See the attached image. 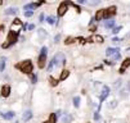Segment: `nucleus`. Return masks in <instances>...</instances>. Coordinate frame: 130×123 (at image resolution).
Wrapping results in <instances>:
<instances>
[{
	"mask_svg": "<svg viewBox=\"0 0 130 123\" xmlns=\"http://www.w3.org/2000/svg\"><path fill=\"white\" fill-rule=\"evenodd\" d=\"M17 68H19L21 72H23V73H26V74H31L32 73V69H34L31 60H23L22 63H19V64L17 66Z\"/></svg>",
	"mask_w": 130,
	"mask_h": 123,
	"instance_id": "f257e3e1",
	"label": "nucleus"
},
{
	"mask_svg": "<svg viewBox=\"0 0 130 123\" xmlns=\"http://www.w3.org/2000/svg\"><path fill=\"white\" fill-rule=\"evenodd\" d=\"M52 63H53L54 67H61V66H63L66 63V58H65V55L62 53H58V54H56V55L53 57Z\"/></svg>",
	"mask_w": 130,
	"mask_h": 123,
	"instance_id": "f03ea898",
	"label": "nucleus"
},
{
	"mask_svg": "<svg viewBox=\"0 0 130 123\" xmlns=\"http://www.w3.org/2000/svg\"><path fill=\"white\" fill-rule=\"evenodd\" d=\"M23 27V25H22V22H21V19H18V18H16L14 19V22L12 23V26H10V31L12 32H14V33H17L18 35V32H19V30Z\"/></svg>",
	"mask_w": 130,
	"mask_h": 123,
	"instance_id": "7ed1b4c3",
	"label": "nucleus"
},
{
	"mask_svg": "<svg viewBox=\"0 0 130 123\" xmlns=\"http://www.w3.org/2000/svg\"><path fill=\"white\" fill-rule=\"evenodd\" d=\"M67 9H68V4H67L66 1L61 3V5L58 7V16H59V17L65 16V14H66V12H67Z\"/></svg>",
	"mask_w": 130,
	"mask_h": 123,
	"instance_id": "20e7f679",
	"label": "nucleus"
},
{
	"mask_svg": "<svg viewBox=\"0 0 130 123\" xmlns=\"http://www.w3.org/2000/svg\"><path fill=\"white\" fill-rule=\"evenodd\" d=\"M116 14V7H110L108 9H106L104 12V19H107V18H111L112 16Z\"/></svg>",
	"mask_w": 130,
	"mask_h": 123,
	"instance_id": "39448f33",
	"label": "nucleus"
},
{
	"mask_svg": "<svg viewBox=\"0 0 130 123\" xmlns=\"http://www.w3.org/2000/svg\"><path fill=\"white\" fill-rule=\"evenodd\" d=\"M110 95V87L108 86H103V89H102V92H101V95H99V99L101 100H104L107 96Z\"/></svg>",
	"mask_w": 130,
	"mask_h": 123,
	"instance_id": "423d86ee",
	"label": "nucleus"
},
{
	"mask_svg": "<svg viewBox=\"0 0 130 123\" xmlns=\"http://www.w3.org/2000/svg\"><path fill=\"white\" fill-rule=\"evenodd\" d=\"M16 40H17V33H14V32H10L8 33V39H7V42L9 44V45H12V44H14L16 42Z\"/></svg>",
	"mask_w": 130,
	"mask_h": 123,
	"instance_id": "0eeeda50",
	"label": "nucleus"
},
{
	"mask_svg": "<svg viewBox=\"0 0 130 123\" xmlns=\"http://www.w3.org/2000/svg\"><path fill=\"white\" fill-rule=\"evenodd\" d=\"M45 63H46V55L40 54V55H39V60H37L39 68H44V67H45Z\"/></svg>",
	"mask_w": 130,
	"mask_h": 123,
	"instance_id": "6e6552de",
	"label": "nucleus"
},
{
	"mask_svg": "<svg viewBox=\"0 0 130 123\" xmlns=\"http://www.w3.org/2000/svg\"><path fill=\"white\" fill-rule=\"evenodd\" d=\"M9 94H10V86H8V85L3 86L1 87V96L3 98H8Z\"/></svg>",
	"mask_w": 130,
	"mask_h": 123,
	"instance_id": "1a4fd4ad",
	"label": "nucleus"
},
{
	"mask_svg": "<svg viewBox=\"0 0 130 123\" xmlns=\"http://www.w3.org/2000/svg\"><path fill=\"white\" fill-rule=\"evenodd\" d=\"M104 12H106V9H99V10H97L95 13V21H102V19H104Z\"/></svg>",
	"mask_w": 130,
	"mask_h": 123,
	"instance_id": "9d476101",
	"label": "nucleus"
},
{
	"mask_svg": "<svg viewBox=\"0 0 130 123\" xmlns=\"http://www.w3.org/2000/svg\"><path fill=\"white\" fill-rule=\"evenodd\" d=\"M129 67H130V58H126V59L122 62V66H121V68H120V73H124L125 69L129 68Z\"/></svg>",
	"mask_w": 130,
	"mask_h": 123,
	"instance_id": "9b49d317",
	"label": "nucleus"
},
{
	"mask_svg": "<svg viewBox=\"0 0 130 123\" xmlns=\"http://www.w3.org/2000/svg\"><path fill=\"white\" fill-rule=\"evenodd\" d=\"M0 115L4 119H12L14 117V112H7V113H0Z\"/></svg>",
	"mask_w": 130,
	"mask_h": 123,
	"instance_id": "f8f14e48",
	"label": "nucleus"
},
{
	"mask_svg": "<svg viewBox=\"0 0 130 123\" xmlns=\"http://www.w3.org/2000/svg\"><path fill=\"white\" fill-rule=\"evenodd\" d=\"M31 117H32V112H31V110H27V112L23 113V115H22V119L26 122V121L31 119Z\"/></svg>",
	"mask_w": 130,
	"mask_h": 123,
	"instance_id": "ddd939ff",
	"label": "nucleus"
},
{
	"mask_svg": "<svg viewBox=\"0 0 130 123\" xmlns=\"http://www.w3.org/2000/svg\"><path fill=\"white\" fill-rule=\"evenodd\" d=\"M117 50H119V49H113V48H108V49H107V50H106V57H112V55H113V54H115L116 51H117Z\"/></svg>",
	"mask_w": 130,
	"mask_h": 123,
	"instance_id": "4468645a",
	"label": "nucleus"
},
{
	"mask_svg": "<svg viewBox=\"0 0 130 123\" xmlns=\"http://www.w3.org/2000/svg\"><path fill=\"white\" fill-rule=\"evenodd\" d=\"M68 76H70V72L67 71V69H63V71L61 72V77H59V78H61V81H65Z\"/></svg>",
	"mask_w": 130,
	"mask_h": 123,
	"instance_id": "2eb2a0df",
	"label": "nucleus"
},
{
	"mask_svg": "<svg viewBox=\"0 0 130 123\" xmlns=\"http://www.w3.org/2000/svg\"><path fill=\"white\" fill-rule=\"evenodd\" d=\"M16 13H17V8H8L5 10L7 16H12V14H16Z\"/></svg>",
	"mask_w": 130,
	"mask_h": 123,
	"instance_id": "dca6fc26",
	"label": "nucleus"
},
{
	"mask_svg": "<svg viewBox=\"0 0 130 123\" xmlns=\"http://www.w3.org/2000/svg\"><path fill=\"white\" fill-rule=\"evenodd\" d=\"M120 58H121V54H120V51L117 50V51H116L113 55H112V63L113 62H117V60H120Z\"/></svg>",
	"mask_w": 130,
	"mask_h": 123,
	"instance_id": "f3484780",
	"label": "nucleus"
},
{
	"mask_svg": "<svg viewBox=\"0 0 130 123\" xmlns=\"http://www.w3.org/2000/svg\"><path fill=\"white\" fill-rule=\"evenodd\" d=\"M71 121H72V117L68 115V114H65L63 117H62V122L63 123H70Z\"/></svg>",
	"mask_w": 130,
	"mask_h": 123,
	"instance_id": "a211bd4d",
	"label": "nucleus"
},
{
	"mask_svg": "<svg viewBox=\"0 0 130 123\" xmlns=\"http://www.w3.org/2000/svg\"><path fill=\"white\" fill-rule=\"evenodd\" d=\"M113 25H115V21H113V19H108V21L104 23V27H106V28H112Z\"/></svg>",
	"mask_w": 130,
	"mask_h": 123,
	"instance_id": "6ab92c4d",
	"label": "nucleus"
},
{
	"mask_svg": "<svg viewBox=\"0 0 130 123\" xmlns=\"http://www.w3.org/2000/svg\"><path fill=\"white\" fill-rule=\"evenodd\" d=\"M5 58H1L0 59V72H4V69H5Z\"/></svg>",
	"mask_w": 130,
	"mask_h": 123,
	"instance_id": "aec40b11",
	"label": "nucleus"
},
{
	"mask_svg": "<svg viewBox=\"0 0 130 123\" xmlns=\"http://www.w3.org/2000/svg\"><path fill=\"white\" fill-rule=\"evenodd\" d=\"M46 122H48V123H56V122H57V115L54 114V113L50 114V115H49V119H48Z\"/></svg>",
	"mask_w": 130,
	"mask_h": 123,
	"instance_id": "412c9836",
	"label": "nucleus"
},
{
	"mask_svg": "<svg viewBox=\"0 0 130 123\" xmlns=\"http://www.w3.org/2000/svg\"><path fill=\"white\" fill-rule=\"evenodd\" d=\"M37 35H39L40 39H45V37H46V32H45L44 30H39V31H37Z\"/></svg>",
	"mask_w": 130,
	"mask_h": 123,
	"instance_id": "4be33fe9",
	"label": "nucleus"
},
{
	"mask_svg": "<svg viewBox=\"0 0 130 123\" xmlns=\"http://www.w3.org/2000/svg\"><path fill=\"white\" fill-rule=\"evenodd\" d=\"M56 21H57V19H56V18L53 17V16H50V17H48V18H46V22H48L49 25H54V23H56Z\"/></svg>",
	"mask_w": 130,
	"mask_h": 123,
	"instance_id": "5701e85b",
	"label": "nucleus"
},
{
	"mask_svg": "<svg viewBox=\"0 0 130 123\" xmlns=\"http://www.w3.org/2000/svg\"><path fill=\"white\" fill-rule=\"evenodd\" d=\"M74 105H75V108H79L80 107V98L79 96H75L74 98Z\"/></svg>",
	"mask_w": 130,
	"mask_h": 123,
	"instance_id": "b1692460",
	"label": "nucleus"
},
{
	"mask_svg": "<svg viewBox=\"0 0 130 123\" xmlns=\"http://www.w3.org/2000/svg\"><path fill=\"white\" fill-rule=\"evenodd\" d=\"M108 107H110L111 109L116 108V107H117V101H116V100H111V101L108 103Z\"/></svg>",
	"mask_w": 130,
	"mask_h": 123,
	"instance_id": "393cba45",
	"label": "nucleus"
},
{
	"mask_svg": "<svg viewBox=\"0 0 130 123\" xmlns=\"http://www.w3.org/2000/svg\"><path fill=\"white\" fill-rule=\"evenodd\" d=\"M88 5H92V7H95L99 4V0H92V1H86Z\"/></svg>",
	"mask_w": 130,
	"mask_h": 123,
	"instance_id": "a878e982",
	"label": "nucleus"
},
{
	"mask_svg": "<svg viewBox=\"0 0 130 123\" xmlns=\"http://www.w3.org/2000/svg\"><path fill=\"white\" fill-rule=\"evenodd\" d=\"M49 81H50V85L52 86H57L58 85V81L54 78V77H49Z\"/></svg>",
	"mask_w": 130,
	"mask_h": 123,
	"instance_id": "bb28decb",
	"label": "nucleus"
},
{
	"mask_svg": "<svg viewBox=\"0 0 130 123\" xmlns=\"http://www.w3.org/2000/svg\"><path fill=\"white\" fill-rule=\"evenodd\" d=\"M32 14H34L32 10H26V12H23V16H25V17H31Z\"/></svg>",
	"mask_w": 130,
	"mask_h": 123,
	"instance_id": "cd10ccee",
	"label": "nucleus"
},
{
	"mask_svg": "<svg viewBox=\"0 0 130 123\" xmlns=\"http://www.w3.org/2000/svg\"><path fill=\"white\" fill-rule=\"evenodd\" d=\"M113 86H115V89H119V87H121V80H117V81H115Z\"/></svg>",
	"mask_w": 130,
	"mask_h": 123,
	"instance_id": "c85d7f7f",
	"label": "nucleus"
},
{
	"mask_svg": "<svg viewBox=\"0 0 130 123\" xmlns=\"http://www.w3.org/2000/svg\"><path fill=\"white\" fill-rule=\"evenodd\" d=\"M121 28H122L121 26H117V27H115V28H113V31H112V32H113V33L116 35V33H119L120 31H121Z\"/></svg>",
	"mask_w": 130,
	"mask_h": 123,
	"instance_id": "c756f323",
	"label": "nucleus"
},
{
	"mask_svg": "<svg viewBox=\"0 0 130 123\" xmlns=\"http://www.w3.org/2000/svg\"><path fill=\"white\" fill-rule=\"evenodd\" d=\"M112 42H113V45H120V42H121V40H120L119 37H115L113 40H112Z\"/></svg>",
	"mask_w": 130,
	"mask_h": 123,
	"instance_id": "7c9ffc66",
	"label": "nucleus"
},
{
	"mask_svg": "<svg viewBox=\"0 0 130 123\" xmlns=\"http://www.w3.org/2000/svg\"><path fill=\"white\" fill-rule=\"evenodd\" d=\"M95 40L98 41V42H103V37H102V36H99V35L95 36Z\"/></svg>",
	"mask_w": 130,
	"mask_h": 123,
	"instance_id": "2f4dec72",
	"label": "nucleus"
},
{
	"mask_svg": "<svg viewBox=\"0 0 130 123\" xmlns=\"http://www.w3.org/2000/svg\"><path fill=\"white\" fill-rule=\"evenodd\" d=\"M66 44H71V42H74V37H68L66 41H65Z\"/></svg>",
	"mask_w": 130,
	"mask_h": 123,
	"instance_id": "473e14b6",
	"label": "nucleus"
},
{
	"mask_svg": "<svg viewBox=\"0 0 130 123\" xmlns=\"http://www.w3.org/2000/svg\"><path fill=\"white\" fill-rule=\"evenodd\" d=\"M31 81H32V83H36V81H37V77H36V74L32 76V78H31Z\"/></svg>",
	"mask_w": 130,
	"mask_h": 123,
	"instance_id": "72a5a7b5",
	"label": "nucleus"
},
{
	"mask_svg": "<svg viewBox=\"0 0 130 123\" xmlns=\"http://www.w3.org/2000/svg\"><path fill=\"white\" fill-rule=\"evenodd\" d=\"M94 119H95V121H98V119H99V113H95V114H94Z\"/></svg>",
	"mask_w": 130,
	"mask_h": 123,
	"instance_id": "f704fd0d",
	"label": "nucleus"
},
{
	"mask_svg": "<svg viewBox=\"0 0 130 123\" xmlns=\"http://www.w3.org/2000/svg\"><path fill=\"white\" fill-rule=\"evenodd\" d=\"M59 39H61V35H57L56 39H54V41H56V42H58V41H59Z\"/></svg>",
	"mask_w": 130,
	"mask_h": 123,
	"instance_id": "c9c22d12",
	"label": "nucleus"
},
{
	"mask_svg": "<svg viewBox=\"0 0 130 123\" xmlns=\"http://www.w3.org/2000/svg\"><path fill=\"white\" fill-rule=\"evenodd\" d=\"M79 4H86V0H77Z\"/></svg>",
	"mask_w": 130,
	"mask_h": 123,
	"instance_id": "e433bc0d",
	"label": "nucleus"
},
{
	"mask_svg": "<svg viewBox=\"0 0 130 123\" xmlns=\"http://www.w3.org/2000/svg\"><path fill=\"white\" fill-rule=\"evenodd\" d=\"M95 28H97L95 26H90V31H92V32H94V31H95Z\"/></svg>",
	"mask_w": 130,
	"mask_h": 123,
	"instance_id": "4c0bfd02",
	"label": "nucleus"
},
{
	"mask_svg": "<svg viewBox=\"0 0 130 123\" xmlns=\"http://www.w3.org/2000/svg\"><path fill=\"white\" fill-rule=\"evenodd\" d=\"M40 22H44V14H40Z\"/></svg>",
	"mask_w": 130,
	"mask_h": 123,
	"instance_id": "58836bf2",
	"label": "nucleus"
},
{
	"mask_svg": "<svg viewBox=\"0 0 130 123\" xmlns=\"http://www.w3.org/2000/svg\"><path fill=\"white\" fill-rule=\"evenodd\" d=\"M28 28H30V30H34V28H35V26H34V25H30V26H28Z\"/></svg>",
	"mask_w": 130,
	"mask_h": 123,
	"instance_id": "ea45409f",
	"label": "nucleus"
},
{
	"mask_svg": "<svg viewBox=\"0 0 130 123\" xmlns=\"http://www.w3.org/2000/svg\"><path fill=\"white\" fill-rule=\"evenodd\" d=\"M43 123H48V122H43Z\"/></svg>",
	"mask_w": 130,
	"mask_h": 123,
	"instance_id": "a19ab883",
	"label": "nucleus"
}]
</instances>
